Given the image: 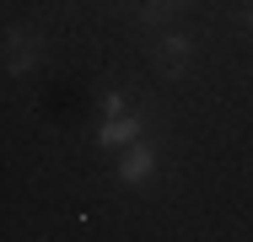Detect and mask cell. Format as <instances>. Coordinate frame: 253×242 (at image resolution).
I'll return each mask as SVG.
<instances>
[{"label":"cell","mask_w":253,"mask_h":242,"mask_svg":"<svg viewBox=\"0 0 253 242\" xmlns=\"http://www.w3.org/2000/svg\"><path fill=\"white\" fill-rule=\"evenodd\" d=\"M156 65H162V76H183L189 70V38H162L156 43Z\"/></svg>","instance_id":"7a4b0ae2"},{"label":"cell","mask_w":253,"mask_h":242,"mask_svg":"<svg viewBox=\"0 0 253 242\" xmlns=\"http://www.w3.org/2000/svg\"><path fill=\"white\" fill-rule=\"evenodd\" d=\"M135 11H140V16H146V22H167V16H178V11H183V0H135Z\"/></svg>","instance_id":"3957f363"},{"label":"cell","mask_w":253,"mask_h":242,"mask_svg":"<svg viewBox=\"0 0 253 242\" xmlns=\"http://www.w3.org/2000/svg\"><path fill=\"white\" fill-rule=\"evenodd\" d=\"M146 167H151V151L140 145V151H135V156L124 161V178H129V183H140V178H146Z\"/></svg>","instance_id":"277c9868"},{"label":"cell","mask_w":253,"mask_h":242,"mask_svg":"<svg viewBox=\"0 0 253 242\" xmlns=\"http://www.w3.org/2000/svg\"><path fill=\"white\" fill-rule=\"evenodd\" d=\"M248 27H253V0H248Z\"/></svg>","instance_id":"5b68a950"},{"label":"cell","mask_w":253,"mask_h":242,"mask_svg":"<svg viewBox=\"0 0 253 242\" xmlns=\"http://www.w3.org/2000/svg\"><path fill=\"white\" fill-rule=\"evenodd\" d=\"M33 59H38V43H33V33L11 27V33H5V70H11V76H27V70H33Z\"/></svg>","instance_id":"6da1fadb"}]
</instances>
